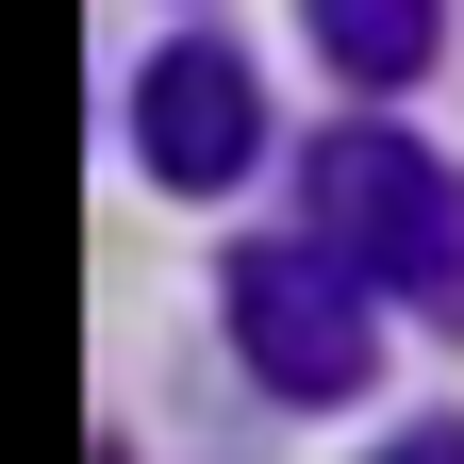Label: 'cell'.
<instances>
[{
    "label": "cell",
    "mask_w": 464,
    "mask_h": 464,
    "mask_svg": "<svg viewBox=\"0 0 464 464\" xmlns=\"http://www.w3.org/2000/svg\"><path fill=\"white\" fill-rule=\"evenodd\" d=\"M382 299H431L464 315V183L415 150V133H315V199H299Z\"/></svg>",
    "instance_id": "obj_1"
},
{
    "label": "cell",
    "mask_w": 464,
    "mask_h": 464,
    "mask_svg": "<svg viewBox=\"0 0 464 464\" xmlns=\"http://www.w3.org/2000/svg\"><path fill=\"white\" fill-rule=\"evenodd\" d=\"M216 299H232V348H249V382L266 398H348L382 365V282L332 249V232H299V249H249V266H216Z\"/></svg>",
    "instance_id": "obj_2"
},
{
    "label": "cell",
    "mask_w": 464,
    "mask_h": 464,
    "mask_svg": "<svg viewBox=\"0 0 464 464\" xmlns=\"http://www.w3.org/2000/svg\"><path fill=\"white\" fill-rule=\"evenodd\" d=\"M133 150H150V183L216 199L232 166L266 150V100H249V67H232L216 34H166V50H150V83H133Z\"/></svg>",
    "instance_id": "obj_3"
},
{
    "label": "cell",
    "mask_w": 464,
    "mask_h": 464,
    "mask_svg": "<svg viewBox=\"0 0 464 464\" xmlns=\"http://www.w3.org/2000/svg\"><path fill=\"white\" fill-rule=\"evenodd\" d=\"M299 17H315V50H332L348 83H415V67H431V34H448L431 0H299Z\"/></svg>",
    "instance_id": "obj_4"
}]
</instances>
